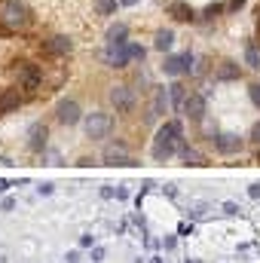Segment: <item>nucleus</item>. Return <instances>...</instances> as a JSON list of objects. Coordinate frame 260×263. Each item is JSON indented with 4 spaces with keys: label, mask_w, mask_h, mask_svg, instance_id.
<instances>
[{
    "label": "nucleus",
    "mask_w": 260,
    "mask_h": 263,
    "mask_svg": "<svg viewBox=\"0 0 260 263\" xmlns=\"http://www.w3.org/2000/svg\"><path fill=\"white\" fill-rule=\"evenodd\" d=\"M0 25L9 34H25L34 28V12L25 0H0Z\"/></svg>",
    "instance_id": "nucleus-1"
},
{
    "label": "nucleus",
    "mask_w": 260,
    "mask_h": 263,
    "mask_svg": "<svg viewBox=\"0 0 260 263\" xmlns=\"http://www.w3.org/2000/svg\"><path fill=\"white\" fill-rule=\"evenodd\" d=\"M181 141H184V126H181L178 120L162 123V126L156 129V138H153V159H156V162H169V159L178 153Z\"/></svg>",
    "instance_id": "nucleus-2"
},
{
    "label": "nucleus",
    "mask_w": 260,
    "mask_h": 263,
    "mask_svg": "<svg viewBox=\"0 0 260 263\" xmlns=\"http://www.w3.org/2000/svg\"><path fill=\"white\" fill-rule=\"evenodd\" d=\"M12 77H15L18 89H25L28 95H34L43 86V70H40V65H34V62H15Z\"/></svg>",
    "instance_id": "nucleus-3"
},
{
    "label": "nucleus",
    "mask_w": 260,
    "mask_h": 263,
    "mask_svg": "<svg viewBox=\"0 0 260 263\" xmlns=\"http://www.w3.org/2000/svg\"><path fill=\"white\" fill-rule=\"evenodd\" d=\"M83 129H86V138L89 141H104L110 135V129H114V120L104 110H92V114L83 117Z\"/></svg>",
    "instance_id": "nucleus-4"
},
{
    "label": "nucleus",
    "mask_w": 260,
    "mask_h": 263,
    "mask_svg": "<svg viewBox=\"0 0 260 263\" xmlns=\"http://www.w3.org/2000/svg\"><path fill=\"white\" fill-rule=\"evenodd\" d=\"M104 65H107V67H126V65H132L129 40H107V49H104Z\"/></svg>",
    "instance_id": "nucleus-5"
},
{
    "label": "nucleus",
    "mask_w": 260,
    "mask_h": 263,
    "mask_svg": "<svg viewBox=\"0 0 260 263\" xmlns=\"http://www.w3.org/2000/svg\"><path fill=\"white\" fill-rule=\"evenodd\" d=\"M205 110H208V101H205V95H199V92H190L187 101H184V107H181V114H184L190 123H205Z\"/></svg>",
    "instance_id": "nucleus-6"
},
{
    "label": "nucleus",
    "mask_w": 260,
    "mask_h": 263,
    "mask_svg": "<svg viewBox=\"0 0 260 263\" xmlns=\"http://www.w3.org/2000/svg\"><path fill=\"white\" fill-rule=\"evenodd\" d=\"M211 144H214V150L224 153V156H233V153H239V150L245 147V141H242L239 135H233V132H214Z\"/></svg>",
    "instance_id": "nucleus-7"
},
{
    "label": "nucleus",
    "mask_w": 260,
    "mask_h": 263,
    "mask_svg": "<svg viewBox=\"0 0 260 263\" xmlns=\"http://www.w3.org/2000/svg\"><path fill=\"white\" fill-rule=\"evenodd\" d=\"M25 101H28V92H25V89H18V86H15V89H0V117L18 110Z\"/></svg>",
    "instance_id": "nucleus-8"
},
{
    "label": "nucleus",
    "mask_w": 260,
    "mask_h": 263,
    "mask_svg": "<svg viewBox=\"0 0 260 263\" xmlns=\"http://www.w3.org/2000/svg\"><path fill=\"white\" fill-rule=\"evenodd\" d=\"M110 104L117 107V114L135 110V89L132 86H114L110 89Z\"/></svg>",
    "instance_id": "nucleus-9"
},
{
    "label": "nucleus",
    "mask_w": 260,
    "mask_h": 263,
    "mask_svg": "<svg viewBox=\"0 0 260 263\" xmlns=\"http://www.w3.org/2000/svg\"><path fill=\"white\" fill-rule=\"evenodd\" d=\"M55 117H59V123L62 126H77L80 120H83V114H80V104L77 101H70V98H65V101H59V107H55Z\"/></svg>",
    "instance_id": "nucleus-10"
},
{
    "label": "nucleus",
    "mask_w": 260,
    "mask_h": 263,
    "mask_svg": "<svg viewBox=\"0 0 260 263\" xmlns=\"http://www.w3.org/2000/svg\"><path fill=\"white\" fill-rule=\"evenodd\" d=\"M70 49H73V43L62 34H52V37L43 40V52L52 55V59H65V55H70Z\"/></svg>",
    "instance_id": "nucleus-11"
},
{
    "label": "nucleus",
    "mask_w": 260,
    "mask_h": 263,
    "mask_svg": "<svg viewBox=\"0 0 260 263\" xmlns=\"http://www.w3.org/2000/svg\"><path fill=\"white\" fill-rule=\"evenodd\" d=\"M46 141H49L46 123H31V126H28V150L43 153V150H46Z\"/></svg>",
    "instance_id": "nucleus-12"
},
{
    "label": "nucleus",
    "mask_w": 260,
    "mask_h": 263,
    "mask_svg": "<svg viewBox=\"0 0 260 263\" xmlns=\"http://www.w3.org/2000/svg\"><path fill=\"white\" fill-rule=\"evenodd\" d=\"M104 162H107V165H135V159L129 156V150H126L123 141L104 147Z\"/></svg>",
    "instance_id": "nucleus-13"
},
{
    "label": "nucleus",
    "mask_w": 260,
    "mask_h": 263,
    "mask_svg": "<svg viewBox=\"0 0 260 263\" xmlns=\"http://www.w3.org/2000/svg\"><path fill=\"white\" fill-rule=\"evenodd\" d=\"M169 107H172V101H169V89H165V86H156V89H153V101H150V114H147V120L162 117Z\"/></svg>",
    "instance_id": "nucleus-14"
},
{
    "label": "nucleus",
    "mask_w": 260,
    "mask_h": 263,
    "mask_svg": "<svg viewBox=\"0 0 260 263\" xmlns=\"http://www.w3.org/2000/svg\"><path fill=\"white\" fill-rule=\"evenodd\" d=\"M239 77H242V67L236 65V62H220V65L214 67V80L217 83H233Z\"/></svg>",
    "instance_id": "nucleus-15"
},
{
    "label": "nucleus",
    "mask_w": 260,
    "mask_h": 263,
    "mask_svg": "<svg viewBox=\"0 0 260 263\" xmlns=\"http://www.w3.org/2000/svg\"><path fill=\"white\" fill-rule=\"evenodd\" d=\"M169 15H172L175 22H193V18H196L193 6H190V3H184V0H172V3H169Z\"/></svg>",
    "instance_id": "nucleus-16"
},
{
    "label": "nucleus",
    "mask_w": 260,
    "mask_h": 263,
    "mask_svg": "<svg viewBox=\"0 0 260 263\" xmlns=\"http://www.w3.org/2000/svg\"><path fill=\"white\" fill-rule=\"evenodd\" d=\"M187 86L181 83V80H175L172 86H169V101H172V110H178L181 114V107H184V101H187Z\"/></svg>",
    "instance_id": "nucleus-17"
},
{
    "label": "nucleus",
    "mask_w": 260,
    "mask_h": 263,
    "mask_svg": "<svg viewBox=\"0 0 260 263\" xmlns=\"http://www.w3.org/2000/svg\"><path fill=\"white\" fill-rule=\"evenodd\" d=\"M178 156L184 159V165H205V156H202L196 147H190L187 141H181V147H178Z\"/></svg>",
    "instance_id": "nucleus-18"
},
{
    "label": "nucleus",
    "mask_w": 260,
    "mask_h": 263,
    "mask_svg": "<svg viewBox=\"0 0 260 263\" xmlns=\"http://www.w3.org/2000/svg\"><path fill=\"white\" fill-rule=\"evenodd\" d=\"M172 46H175V31H169V28L156 31V37H153V49H156V52H169Z\"/></svg>",
    "instance_id": "nucleus-19"
},
{
    "label": "nucleus",
    "mask_w": 260,
    "mask_h": 263,
    "mask_svg": "<svg viewBox=\"0 0 260 263\" xmlns=\"http://www.w3.org/2000/svg\"><path fill=\"white\" fill-rule=\"evenodd\" d=\"M162 73H165V77H184V59H181V55H165Z\"/></svg>",
    "instance_id": "nucleus-20"
},
{
    "label": "nucleus",
    "mask_w": 260,
    "mask_h": 263,
    "mask_svg": "<svg viewBox=\"0 0 260 263\" xmlns=\"http://www.w3.org/2000/svg\"><path fill=\"white\" fill-rule=\"evenodd\" d=\"M245 65L251 67V70L260 67V43L257 40H248V43H245Z\"/></svg>",
    "instance_id": "nucleus-21"
},
{
    "label": "nucleus",
    "mask_w": 260,
    "mask_h": 263,
    "mask_svg": "<svg viewBox=\"0 0 260 263\" xmlns=\"http://www.w3.org/2000/svg\"><path fill=\"white\" fill-rule=\"evenodd\" d=\"M107 40H129V25L126 22H117L107 28Z\"/></svg>",
    "instance_id": "nucleus-22"
},
{
    "label": "nucleus",
    "mask_w": 260,
    "mask_h": 263,
    "mask_svg": "<svg viewBox=\"0 0 260 263\" xmlns=\"http://www.w3.org/2000/svg\"><path fill=\"white\" fill-rule=\"evenodd\" d=\"M224 9H227V3H211V6H205V9H202V22H205V25H208V22H214Z\"/></svg>",
    "instance_id": "nucleus-23"
},
{
    "label": "nucleus",
    "mask_w": 260,
    "mask_h": 263,
    "mask_svg": "<svg viewBox=\"0 0 260 263\" xmlns=\"http://www.w3.org/2000/svg\"><path fill=\"white\" fill-rule=\"evenodd\" d=\"M208 208H211L208 202H193V205L187 208V214H190L193 220H199V217H205V214H208Z\"/></svg>",
    "instance_id": "nucleus-24"
},
{
    "label": "nucleus",
    "mask_w": 260,
    "mask_h": 263,
    "mask_svg": "<svg viewBox=\"0 0 260 263\" xmlns=\"http://www.w3.org/2000/svg\"><path fill=\"white\" fill-rule=\"evenodd\" d=\"M129 55L135 65H144V59H147V49L144 46H138V43H129Z\"/></svg>",
    "instance_id": "nucleus-25"
},
{
    "label": "nucleus",
    "mask_w": 260,
    "mask_h": 263,
    "mask_svg": "<svg viewBox=\"0 0 260 263\" xmlns=\"http://www.w3.org/2000/svg\"><path fill=\"white\" fill-rule=\"evenodd\" d=\"M181 59H184V77H190V73H196V55L187 49V52H181Z\"/></svg>",
    "instance_id": "nucleus-26"
},
{
    "label": "nucleus",
    "mask_w": 260,
    "mask_h": 263,
    "mask_svg": "<svg viewBox=\"0 0 260 263\" xmlns=\"http://www.w3.org/2000/svg\"><path fill=\"white\" fill-rule=\"evenodd\" d=\"M98 3V12L101 15H114L117 12V0H95Z\"/></svg>",
    "instance_id": "nucleus-27"
},
{
    "label": "nucleus",
    "mask_w": 260,
    "mask_h": 263,
    "mask_svg": "<svg viewBox=\"0 0 260 263\" xmlns=\"http://www.w3.org/2000/svg\"><path fill=\"white\" fill-rule=\"evenodd\" d=\"M248 98H251V104L260 110V83H251L248 86Z\"/></svg>",
    "instance_id": "nucleus-28"
},
{
    "label": "nucleus",
    "mask_w": 260,
    "mask_h": 263,
    "mask_svg": "<svg viewBox=\"0 0 260 263\" xmlns=\"http://www.w3.org/2000/svg\"><path fill=\"white\" fill-rule=\"evenodd\" d=\"M239 211H242V208H239L236 202H224V214H230V217H236Z\"/></svg>",
    "instance_id": "nucleus-29"
},
{
    "label": "nucleus",
    "mask_w": 260,
    "mask_h": 263,
    "mask_svg": "<svg viewBox=\"0 0 260 263\" xmlns=\"http://www.w3.org/2000/svg\"><path fill=\"white\" fill-rule=\"evenodd\" d=\"M80 248H95V236H80Z\"/></svg>",
    "instance_id": "nucleus-30"
},
{
    "label": "nucleus",
    "mask_w": 260,
    "mask_h": 263,
    "mask_svg": "<svg viewBox=\"0 0 260 263\" xmlns=\"http://www.w3.org/2000/svg\"><path fill=\"white\" fill-rule=\"evenodd\" d=\"M162 248H165V251H175V248H178V239H175V236H165V239H162Z\"/></svg>",
    "instance_id": "nucleus-31"
},
{
    "label": "nucleus",
    "mask_w": 260,
    "mask_h": 263,
    "mask_svg": "<svg viewBox=\"0 0 260 263\" xmlns=\"http://www.w3.org/2000/svg\"><path fill=\"white\" fill-rule=\"evenodd\" d=\"M114 196H117V190L110 184H101V199H114Z\"/></svg>",
    "instance_id": "nucleus-32"
},
{
    "label": "nucleus",
    "mask_w": 260,
    "mask_h": 263,
    "mask_svg": "<svg viewBox=\"0 0 260 263\" xmlns=\"http://www.w3.org/2000/svg\"><path fill=\"white\" fill-rule=\"evenodd\" d=\"M248 138H251V141H254V144L260 147V120L254 123V126H251V135H248Z\"/></svg>",
    "instance_id": "nucleus-33"
},
{
    "label": "nucleus",
    "mask_w": 260,
    "mask_h": 263,
    "mask_svg": "<svg viewBox=\"0 0 260 263\" xmlns=\"http://www.w3.org/2000/svg\"><path fill=\"white\" fill-rule=\"evenodd\" d=\"M245 3H248V0H230V3H227V9H230V12H239Z\"/></svg>",
    "instance_id": "nucleus-34"
},
{
    "label": "nucleus",
    "mask_w": 260,
    "mask_h": 263,
    "mask_svg": "<svg viewBox=\"0 0 260 263\" xmlns=\"http://www.w3.org/2000/svg\"><path fill=\"white\" fill-rule=\"evenodd\" d=\"M0 208H3V211H12V208H15V199H12V196H6L3 202H0Z\"/></svg>",
    "instance_id": "nucleus-35"
},
{
    "label": "nucleus",
    "mask_w": 260,
    "mask_h": 263,
    "mask_svg": "<svg viewBox=\"0 0 260 263\" xmlns=\"http://www.w3.org/2000/svg\"><path fill=\"white\" fill-rule=\"evenodd\" d=\"M52 190H55V187H52V184H40V187H37V193H40V196H49V193H52Z\"/></svg>",
    "instance_id": "nucleus-36"
},
{
    "label": "nucleus",
    "mask_w": 260,
    "mask_h": 263,
    "mask_svg": "<svg viewBox=\"0 0 260 263\" xmlns=\"http://www.w3.org/2000/svg\"><path fill=\"white\" fill-rule=\"evenodd\" d=\"M92 260H104V248H101V245L92 248Z\"/></svg>",
    "instance_id": "nucleus-37"
},
{
    "label": "nucleus",
    "mask_w": 260,
    "mask_h": 263,
    "mask_svg": "<svg viewBox=\"0 0 260 263\" xmlns=\"http://www.w3.org/2000/svg\"><path fill=\"white\" fill-rule=\"evenodd\" d=\"M65 263H80V251H67Z\"/></svg>",
    "instance_id": "nucleus-38"
},
{
    "label": "nucleus",
    "mask_w": 260,
    "mask_h": 263,
    "mask_svg": "<svg viewBox=\"0 0 260 263\" xmlns=\"http://www.w3.org/2000/svg\"><path fill=\"white\" fill-rule=\"evenodd\" d=\"M248 196H251V199H260V184H251V187H248Z\"/></svg>",
    "instance_id": "nucleus-39"
},
{
    "label": "nucleus",
    "mask_w": 260,
    "mask_h": 263,
    "mask_svg": "<svg viewBox=\"0 0 260 263\" xmlns=\"http://www.w3.org/2000/svg\"><path fill=\"white\" fill-rule=\"evenodd\" d=\"M117 199H129V187H117Z\"/></svg>",
    "instance_id": "nucleus-40"
},
{
    "label": "nucleus",
    "mask_w": 260,
    "mask_h": 263,
    "mask_svg": "<svg viewBox=\"0 0 260 263\" xmlns=\"http://www.w3.org/2000/svg\"><path fill=\"white\" fill-rule=\"evenodd\" d=\"M257 43H260V6H257Z\"/></svg>",
    "instance_id": "nucleus-41"
},
{
    "label": "nucleus",
    "mask_w": 260,
    "mask_h": 263,
    "mask_svg": "<svg viewBox=\"0 0 260 263\" xmlns=\"http://www.w3.org/2000/svg\"><path fill=\"white\" fill-rule=\"evenodd\" d=\"M6 187H9V181H0V193H3V190H6Z\"/></svg>",
    "instance_id": "nucleus-42"
},
{
    "label": "nucleus",
    "mask_w": 260,
    "mask_h": 263,
    "mask_svg": "<svg viewBox=\"0 0 260 263\" xmlns=\"http://www.w3.org/2000/svg\"><path fill=\"white\" fill-rule=\"evenodd\" d=\"M123 3H126V6H135V3H138V0H123Z\"/></svg>",
    "instance_id": "nucleus-43"
},
{
    "label": "nucleus",
    "mask_w": 260,
    "mask_h": 263,
    "mask_svg": "<svg viewBox=\"0 0 260 263\" xmlns=\"http://www.w3.org/2000/svg\"><path fill=\"white\" fill-rule=\"evenodd\" d=\"M187 263H193V260H187Z\"/></svg>",
    "instance_id": "nucleus-44"
}]
</instances>
